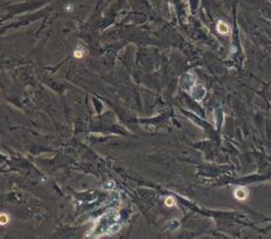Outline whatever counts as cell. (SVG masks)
<instances>
[{"mask_svg":"<svg viewBox=\"0 0 271 239\" xmlns=\"http://www.w3.org/2000/svg\"><path fill=\"white\" fill-rule=\"evenodd\" d=\"M234 195H235V198H237L238 201H244V199L248 198V189L244 188V187H238L236 188V190L234 191Z\"/></svg>","mask_w":271,"mask_h":239,"instance_id":"6da1fadb","label":"cell"},{"mask_svg":"<svg viewBox=\"0 0 271 239\" xmlns=\"http://www.w3.org/2000/svg\"><path fill=\"white\" fill-rule=\"evenodd\" d=\"M216 29H218V33L222 34V35L229 33V27H228V25H227L225 22H223V21H218V26H216Z\"/></svg>","mask_w":271,"mask_h":239,"instance_id":"7a4b0ae2","label":"cell"},{"mask_svg":"<svg viewBox=\"0 0 271 239\" xmlns=\"http://www.w3.org/2000/svg\"><path fill=\"white\" fill-rule=\"evenodd\" d=\"M83 55H84V50H83L82 48H77V49L74 52V56H75L76 59H81V57H83Z\"/></svg>","mask_w":271,"mask_h":239,"instance_id":"3957f363","label":"cell"},{"mask_svg":"<svg viewBox=\"0 0 271 239\" xmlns=\"http://www.w3.org/2000/svg\"><path fill=\"white\" fill-rule=\"evenodd\" d=\"M165 204H166V206H173V205H174V204H175V199H174V197H172V196L166 197Z\"/></svg>","mask_w":271,"mask_h":239,"instance_id":"277c9868","label":"cell"},{"mask_svg":"<svg viewBox=\"0 0 271 239\" xmlns=\"http://www.w3.org/2000/svg\"><path fill=\"white\" fill-rule=\"evenodd\" d=\"M0 220H1V225H6L7 223H8V216H7L6 213H1V217H0Z\"/></svg>","mask_w":271,"mask_h":239,"instance_id":"5b68a950","label":"cell"}]
</instances>
